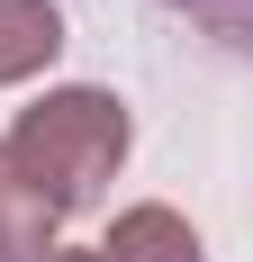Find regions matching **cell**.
I'll use <instances>...</instances> for the list:
<instances>
[{
    "label": "cell",
    "mask_w": 253,
    "mask_h": 262,
    "mask_svg": "<svg viewBox=\"0 0 253 262\" xmlns=\"http://www.w3.org/2000/svg\"><path fill=\"white\" fill-rule=\"evenodd\" d=\"M0 154H9V172H18L46 208H73V199H91V181H100L109 163L126 154V118L100 91H54V100H36L18 118V136H9Z\"/></svg>",
    "instance_id": "cell-1"
},
{
    "label": "cell",
    "mask_w": 253,
    "mask_h": 262,
    "mask_svg": "<svg viewBox=\"0 0 253 262\" xmlns=\"http://www.w3.org/2000/svg\"><path fill=\"white\" fill-rule=\"evenodd\" d=\"M54 46H64V18H54L46 0H0V81L54 63Z\"/></svg>",
    "instance_id": "cell-2"
},
{
    "label": "cell",
    "mask_w": 253,
    "mask_h": 262,
    "mask_svg": "<svg viewBox=\"0 0 253 262\" xmlns=\"http://www.w3.org/2000/svg\"><path fill=\"white\" fill-rule=\"evenodd\" d=\"M100 262H199V235L172 208H136V217H118V235H109Z\"/></svg>",
    "instance_id": "cell-3"
},
{
    "label": "cell",
    "mask_w": 253,
    "mask_h": 262,
    "mask_svg": "<svg viewBox=\"0 0 253 262\" xmlns=\"http://www.w3.org/2000/svg\"><path fill=\"white\" fill-rule=\"evenodd\" d=\"M46 226H54V208H46L27 181H18V190H0V262H18L27 244L46 235Z\"/></svg>",
    "instance_id": "cell-4"
},
{
    "label": "cell",
    "mask_w": 253,
    "mask_h": 262,
    "mask_svg": "<svg viewBox=\"0 0 253 262\" xmlns=\"http://www.w3.org/2000/svg\"><path fill=\"white\" fill-rule=\"evenodd\" d=\"M54 262H100V253H54Z\"/></svg>",
    "instance_id": "cell-5"
}]
</instances>
